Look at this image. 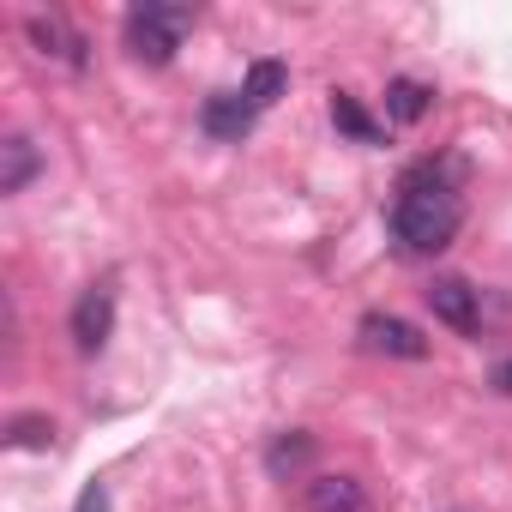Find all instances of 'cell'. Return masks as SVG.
Returning <instances> with one entry per match:
<instances>
[{
  "label": "cell",
  "mask_w": 512,
  "mask_h": 512,
  "mask_svg": "<svg viewBox=\"0 0 512 512\" xmlns=\"http://www.w3.org/2000/svg\"><path fill=\"white\" fill-rule=\"evenodd\" d=\"M458 223H464V199L446 187V175L434 163H422L392 205V235L404 241V253H440V247H452Z\"/></svg>",
  "instance_id": "obj_1"
},
{
  "label": "cell",
  "mask_w": 512,
  "mask_h": 512,
  "mask_svg": "<svg viewBox=\"0 0 512 512\" xmlns=\"http://www.w3.org/2000/svg\"><path fill=\"white\" fill-rule=\"evenodd\" d=\"M49 440H55V422L49 416H19L13 434H7V446H31V452H43Z\"/></svg>",
  "instance_id": "obj_14"
},
{
  "label": "cell",
  "mask_w": 512,
  "mask_h": 512,
  "mask_svg": "<svg viewBox=\"0 0 512 512\" xmlns=\"http://www.w3.org/2000/svg\"><path fill=\"white\" fill-rule=\"evenodd\" d=\"M332 127H338V133H350L356 145H380V127L362 115V103H356L350 91H332Z\"/></svg>",
  "instance_id": "obj_12"
},
{
  "label": "cell",
  "mask_w": 512,
  "mask_h": 512,
  "mask_svg": "<svg viewBox=\"0 0 512 512\" xmlns=\"http://www.w3.org/2000/svg\"><path fill=\"white\" fill-rule=\"evenodd\" d=\"M109 332H115V290H109V284H91V290L73 302V344H79L85 356H97V350L109 344Z\"/></svg>",
  "instance_id": "obj_3"
},
{
  "label": "cell",
  "mask_w": 512,
  "mask_h": 512,
  "mask_svg": "<svg viewBox=\"0 0 512 512\" xmlns=\"http://www.w3.org/2000/svg\"><path fill=\"white\" fill-rule=\"evenodd\" d=\"M428 109H434V91H428V85H416V79H392V85H386V115H392L398 127H416Z\"/></svg>",
  "instance_id": "obj_10"
},
{
  "label": "cell",
  "mask_w": 512,
  "mask_h": 512,
  "mask_svg": "<svg viewBox=\"0 0 512 512\" xmlns=\"http://www.w3.org/2000/svg\"><path fill=\"white\" fill-rule=\"evenodd\" d=\"M428 308H434V320H446L452 332H476L482 326V308H476V290L464 284V278H434L428 284Z\"/></svg>",
  "instance_id": "obj_5"
},
{
  "label": "cell",
  "mask_w": 512,
  "mask_h": 512,
  "mask_svg": "<svg viewBox=\"0 0 512 512\" xmlns=\"http://www.w3.org/2000/svg\"><path fill=\"white\" fill-rule=\"evenodd\" d=\"M253 115H260V109H253L241 91H223V97H205V115H199V121H205L211 139H241V133L253 127Z\"/></svg>",
  "instance_id": "obj_7"
},
{
  "label": "cell",
  "mask_w": 512,
  "mask_h": 512,
  "mask_svg": "<svg viewBox=\"0 0 512 512\" xmlns=\"http://www.w3.org/2000/svg\"><path fill=\"white\" fill-rule=\"evenodd\" d=\"M37 175V145L25 133H7L0 139V193H25Z\"/></svg>",
  "instance_id": "obj_8"
},
{
  "label": "cell",
  "mask_w": 512,
  "mask_h": 512,
  "mask_svg": "<svg viewBox=\"0 0 512 512\" xmlns=\"http://www.w3.org/2000/svg\"><path fill=\"white\" fill-rule=\"evenodd\" d=\"M25 31H31V43H37L43 55H61V61H79V43H73V37H67L61 25H55V19H43V13H37V19H25Z\"/></svg>",
  "instance_id": "obj_13"
},
{
  "label": "cell",
  "mask_w": 512,
  "mask_h": 512,
  "mask_svg": "<svg viewBox=\"0 0 512 512\" xmlns=\"http://www.w3.org/2000/svg\"><path fill=\"white\" fill-rule=\"evenodd\" d=\"M362 350L398 356V362H422V356H428V338H422L410 320H398V314H368V320H362Z\"/></svg>",
  "instance_id": "obj_4"
},
{
  "label": "cell",
  "mask_w": 512,
  "mask_h": 512,
  "mask_svg": "<svg viewBox=\"0 0 512 512\" xmlns=\"http://www.w3.org/2000/svg\"><path fill=\"white\" fill-rule=\"evenodd\" d=\"M302 512H374L356 476H314L302 494Z\"/></svg>",
  "instance_id": "obj_6"
},
{
  "label": "cell",
  "mask_w": 512,
  "mask_h": 512,
  "mask_svg": "<svg viewBox=\"0 0 512 512\" xmlns=\"http://www.w3.org/2000/svg\"><path fill=\"white\" fill-rule=\"evenodd\" d=\"M266 464H272V476H296V470H308V464H314V434H302V428L278 434L272 452H266Z\"/></svg>",
  "instance_id": "obj_11"
},
{
  "label": "cell",
  "mask_w": 512,
  "mask_h": 512,
  "mask_svg": "<svg viewBox=\"0 0 512 512\" xmlns=\"http://www.w3.org/2000/svg\"><path fill=\"white\" fill-rule=\"evenodd\" d=\"M127 49H133V61H145V67H169L175 61V49H181V37L193 31V7H169V0H145V7H133L127 13Z\"/></svg>",
  "instance_id": "obj_2"
},
{
  "label": "cell",
  "mask_w": 512,
  "mask_h": 512,
  "mask_svg": "<svg viewBox=\"0 0 512 512\" xmlns=\"http://www.w3.org/2000/svg\"><path fill=\"white\" fill-rule=\"evenodd\" d=\"M284 91H290V67H284V61H253V67H247V85H241V97H247L253 109H272Z\"/></svg>",
  "instance_id": "obj_9"
},
{
  "label": "cell",
  "mask_w": 512,
  "mask_h": 512,
  "mask_svg": "<svg viewBox=\"0 0 512 512\" xmlns=\"http://www.w3.org/2000/svg\"><path fill=\"white\" fill-rule=\"evenodd\" d=\"M73 512H109V488H103V482H91V488L79 494V506H73Z\"/></svg>",
  "instance_id": "obj_15"
},
{
  "label": "cell",
  "mask_w": 512,
  "mask_h": 512,
  "mask_svg": "<svg viewBox=\"0 0 512 512\" xmlns=\"http://www.w3.org/2000/svg\"><path fill=\"white\" fill-rule=\"evenodd\" d=\"M494 392H506V398H512V362H500V368H494Z\"/></svg>",
  "instance_id": "obj_16"
}]
</instances>
